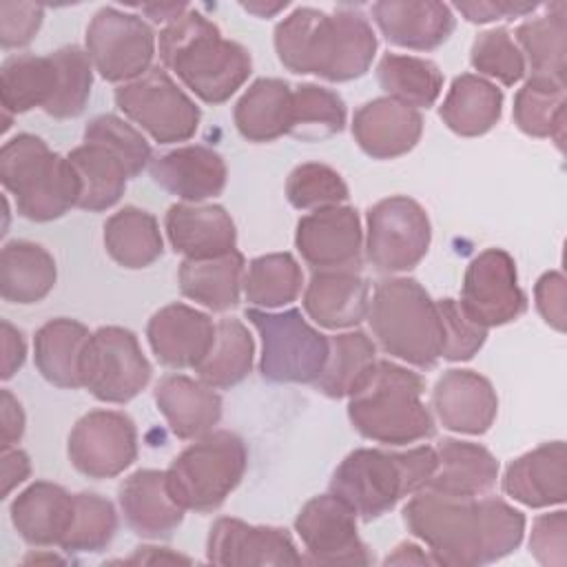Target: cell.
<instances>
[{"mask_svg":"<svg viewBox=\"0 0 567 567\" xmlns=\"http://www.w3.org/2000/svg\"><path fill=\"white\" fill-rule=\"evenodd\" d=\"M408 532L436 565L476 567L509 556L523 543L525 516L498 496H450L419 489L403 507Z\"/></svg>","mask_w":567,"mask_h":567,"instance_id":"6da1fadb","label":"cell"},{"mask_svg":"<svg viewBox=\"0 0 567 567\" xmlns=\"http://www.w3.org/2000/svg\"><path fill=\"white\" fill-rule=\"evenodd\" d=\"M275 51L279 62L297 75H317L328 82H350L368 73L377 35L359 9L326 13L297 7L275 27Z\"/></svg>","mask_w":567,"mask_h":567,"instance_id":"7a4b0ae2","label":"cell"},{"mask_svg":"<svg viewBox=\"0 0 567 567\" xmlns=\"http://www.w3.org/2000/svg\"><path fill=\"white\" fill-rule=\"evenodd\" d=\"M162 64L206 104H224L248 80L252 58L248 49L221 35L195 7L166 22L157 38Z\"/></svg>","mask_w":567,"mask_h":567,"instance_id":"3957f363","label":"cell"},{"mask_svg":"<svg viewBox=\"0 0 567 567\" xmlns=\"http://www.w3.org/2000/svg\"><path fill=\"white\" fill-rule=\"evenodd\" d=\"M436 465V450L430 445L403 452L359 447L337 465L328 487L357 518L370 523L394 509L401 498L427 487Z\"/></svg>","mask_w":567,"mask_h":567,"instance_id":"277c9868","label":"cell"},{"mask_svg":"<svg viewBox=\"0 0 567 567\" xmlns=\"http://www.w3.org/2000/svg\"><path fill=\"white\" fill-rule=\"evenodd\" d=\"M425 381L419 372L377 359L361 385L348 396V419L368 441L408 445L434 436V419L423 403Z\"/></svg>","mask_w":567,"mask_h":567,"instance_id":"5b68a950","label":"cell"},{"mask_svg":"<svg viewBox=\"0 0 567 567\" xmlns=\"http://www.w3.org/2000/svg\"><path fill=\"white\" fill-rule=\"evenodd\" d=\"M368 321L381 350L419 370H432L443 352L436 301L412 277H388L374 286Z\"/></svg>","mask_w":567,"mask_h":567,"instance_id":"8992f818","label":"cell"},{"mask_svg":"<svg viewBox=\"0 0 567 567\" xmlns=\"http://www.w3.org/2000/svg\"><path fill=\"white\" fill-rule=\"evenodd\" d=\"M0 182L24 219L53 221L78 208L80 179L69 157L53 153L38 135L20 133L2 144Z\"/></svg>","mask_w":567,"mask_h":567,"instance_id":"52a82bcc","label":"cell"},{"mask_svg":"<svg viewBox=\"0 0 567 567\" xmlns=\"http://www.w3.org/2000/svg\"><path fill=\"white\" fill-rule=\"evenodd\" d=\"M248 450L239 434L213 430L184 447L166 470L171 496L184 509L208 514L219 509L241 483Z\"/></svg>","mask_w":567,"mask_h":567,"instance_id":"ba28073f","label":"cell"},{"mask_svg":"<svg viewBox=\"0 0 567 567\" xmlns=\"http://www.w3.org/2000/svg\"><path fill=\"white\" fill-rule=\"evenodd\" d=\"M246 319L261 339L259 372L266 381L315 383L326 365L330 339L312 328L301 310L288 308L284 312H270L246 308Z\"/></svg>","mask_w":567,"mask_h":567,"instance_id":"9c48e42d","label":"cell"},{"mask_svg":"<svg viewBox=\"0 0 567 567\" xmlns=\"http://www.w3.org/2000/svg\"><path fill=\"white\" fill-rule=\"evenodd\" d=\"M115 104L157 144L190 140L202 120L199 106L159 66H151L142 78L120 84Z\"/></svg>","mask_w":567,"mask_h":567,"instance_id":"30bf717a","label":"cell"},{"mask_svg":"<svg viewBox=\"0 0 567 567\" xmlns=\"http://www.w3.org/2000/svg\"><path fill=\"white\" fill-rule=\"evenodd\" d=\"M365 257L379 272H408L427 255L432 224L425 208L408 197L392 195L368 208Z\"/></svg>","mask_w":567,"mask_h":567,"instance_id":"8fae6325","label":"cell"},{"mask_svg":"<svg viewBox=\"0 0 567 567\" xmlns=\"http://www.w3.org/2000/svg\"><path fill=\"white\" fill-rule=\"evenodd\" d=\"M153 365L135 332L122 326H102L91 332L82 357V388L102 403H128L151 381Z\"/></svg>","mask_w":567,"mask_h":567,"instance_id":"7c38bea8","label":"cell"},{"mask_svg":"<svg viewBox=\"0 0 567 567\" xmlns=\"http://www.w3.org/2000/svg\"><path fill=\"white\" fill-rule=\"evenodd\" d=\"M84 51L102 80L126 84L151 69L157 40L144 18L115 7H102L86 27Z\"/></svg>","mask_w":567,"mask_h":567,"instance_id":"4fadbf2b","label":"cell"},{"mask_svg":"<svg viewBox=\"0 0 567 567\" xmlns=\"http://www.w3.org/2000/svg\"><path fill=\"white\" fill-rule=\"evenodd\" d=\"M71 465L86 478H113L137 458V430L128 414L91 410L80 416L69 434Z\"/></svg>","mask_w":567,"mask_h":567,"instance_id":"5bb4252c","label":"cell"},{"mask_svg":"<svg viewBox=\"0 0 567 567\" xmlns=\"http://www.w3.org/2000/svg\"><path fill=\"white\" fill-rule=\"evenodd\" d=\"M306 563L370 565L374 558L357 529V514L334 494L312 496L295 518Z\"/></svg>","mask_w":567,"mask_h":567,"instance_id":"9a60e30c","label":"cell"},{"mask_svg":"<svg viewBox=\"0 0 567 567\" xmlns=\"http://www.w3.org/2000/svg\"><path fill=\"white\" fill-rule=\"evenodd\" d=\"M461 306L483 328L516 321L527 310V297L518 286L514 257L503 248L478 252L465 270Z\"/></svg>","mask_w":567,"mask_h":567,"instance_id":"2e32d148","label":"cell"},{"mask_svg":"<svg viewBox=\"0 0 567 567\" xmlns=\"http://www.w3.org/2000/svg\"><path fill=\"white\" fill-rule=\"evenodd\" d=\"M295 246L312 272L352 270L363 264V230L352 206H328L297 221Z\"/></svg>","mask_w":567,"mask_h":567,"instance_id":"e0dca14e","label":"cell"},{"mask_svg":"<svg viewBox=\"0 0 567 567\" xmlns=\"http://www.w3.org/2000/svg\"><path fill=\"white\" fill-rule=\"evenodd\" d=\"M206 560L219 567L306 563L288 529L250 525L230 516H221L213 523L206 540Z\"/></svg>","mask_w":567,"mask_h":567,"instance_id":"ac0fdd59","label":"cell"},{"mask_svg":"<svg viewBox=\"0 0 567 567\" xmlns=\"http://www.w3.org/2000/svg\"><path fill=\"white\" fill-rule=\"evenodd\" d=\"M217 323L186 303H168L159 308L146 326L148 346L155 359L175 370L197 368L215 343Z\"/></svg>","mask_w":567,"mask_h":567,"instance_id":"d6986e66","label":"cell"},{"mask_svg":"<svg viewBox=\"0 0 567 567\" xmlns=\"http://www.w3.org/2000/svg\"><path fill=\"white\" fill-rule=\"evenodd\" d=\"M432 408L450 432L478 436L492 427L498 414V396L483 374L454 368L445 370L434 383Z\"/></svg>","mask_w":567,"mask_h":567,"instance_id":"ffe728a7","label":"cell"},{"mask_svg":"<svg viewBox=\"0 0 567 567\" xmlns=\"http://www.w3.org/2000/svg\"><path fill=\"white\" fill-rule=\"evenodd\" d=\"M423 133V115L392 97H374L352 115V137L372 159H394L410 153Z\"/></svg>","mask_w":567,"mask_h":567,"instance_id":"44dd1931","label":"cell"},{"mask_svg":"<svg viewBox=\"0 0 567 567\" xmlns=\"http://www.w3.org/2000/svg\"><path fill=\"white\" fill-rule=\"evenodd\" d=\"M148 173L159 188L188 204L221 195L228 179L224 157L204 144L177 146L153 157Z\"/></svg>","mask_w":567,"mask_h":567,"instance_id":"7402d4cb","label":"cell"},{"mask_svg":"<svg viewBox=\"0 0 567 567\" xmlns=\"http://www.w3.org/2000/svg\"><path fill=\"white\" fill-rule=\"evenodd\" d=\"M503 492L534 509L563 505L567 498V447L565 441L540 443L512 458L503 474Z\"/></svg>","mask_w":567,"mask_h":567,"instance_id":"603a6c76","label":"cell"},{"mask_svg":"<svg viewBox=\"0 0 567 567\" xmlns=\"http://www.w3.org/2000/svg\"><path fill=\"white\" fill-rule=\"evenodd\" d=\"M164 228L171 248L186 259L221 257L237 246L235 221L219 204H173L166 210Z\"/></svg>","mask_w":567,"mask_h":567,"instance_id":"cb8c5ba5","label":"cell"},{"mask_svg":"<svg viewBox=\"0 0 567 567\" xmlns=\"http://www.w3.org/2000/svg\"><path fill=\"white\" fill-rule=\"evenodd\" d=\"M370 13L390 44L412 51L439 49L456 27L452 9L434 0H383L374 2Z\"/></svg>","mask_w":567,"mask_h":567,"instance_id":"d4e9b609","label":"cell"},{"mask_svg":"<svg viewBox=\"0 0 567 567\" xmlns=\"http://www.w3.org/2000/svg\"><path fill=\"white\" fill-rule=\"evenodd\" d=\"M117 503L133 534L151 540L168 538L184 520V507L171 496L166 472L135 470L117 487Z\"/></svg>","mask_w":567,"mask_h":567,"instance_id":"484cf974","label":"cell"},{"mask_svg":"<svg viewBox=\"0 0 567 567\" xmlns=\"http://www.w3.org/2000/svg\"><path fill=\"white\" fill-rule=\"evenodd\" d=\"M303 310L321 328H354L368 319L370 284L352 270L312 272L303 290Z\"/></svg>","mask_w":567,"mask_h":567,"instance_id":"4316f807","label":"cell"},{"mask_svg":"<svg viewBox=\"0 0 567 567\" xmlns=\"http://www.w3.org/2000/svg\"><path fill=\"white\" fill-rule=\"evenodd\" d=\"M153 396L168 430L182 441H195L213 432L221 419V396L202 379L166 374L155 385Z\"/></svg>","mask_w":567,"mask_h":567,"instance_id":"83f0119b","label":"cell"},{"mask_svg":"<svg viewBox=\"0 0 567 567\" xmlns=\"http://www.w3.org/2000/svg\"><path fill=\"white\" fill-rule=\"evenodd\" d=\"M75 512V494L51 481L24 487L9 507L11 523L31 547H53L66 536Z\"/></svg>","mask_w":567,"mask_h":567,"instance_id":"f1b7e54d","label":"cell"},{"mask_svg":"<svg viewBox=\"0 0 567 567\" xmlns=\"http://www.w3.org/2000/svg\"><path fill=\"white\" fill-rule=\"evenodd\" d=\"M436 450V472L427 483V489L450 496H483L498 478L496 456L472 441L443 439Z\"/></svg>","mask_w":567,"mask_h":567,"instance_id":"f546056e","label":"cell"},{"mask_svg":"<svg viewBox=\"0 0 567 567\" xmlns=\"http://www.w3.org/2000/svg\"><path fill=\"white\" fill-rule=\"evenodd\" d=\"M89 328L69 317L49 319L33 337V361L38 372L58 388H82V357L89 343Z\"/></svg>","mask_w":567,"mask_h":567,"instance_id":"4dcf8cb0","label":"cell"},{"mask_svg":"<svg viewBox=\"0 0 567 567\" xmlns=\"http://www.w3.org/2000/svg\"><path fill=\"white\" fill-rule=\"evenodd\" d=\"M503 113V91L476 75L461 73L452 80L443 104L439 106V117L443 124L461 137H478L489 133Z\"/></svg>","mask_w":567,"mask_h":567,"instance_id":"1f68e13d","label":"cell"},{"mask_svg":"<svg viewBox=\"0 0 567 567\" xmlns=\"http://www.w3.org/2000/svg\"><path fill=\"white\" fill-rule=\"evenodd\" d=\"M244 275L246 259L235 248L213 259H184L177 270V284L186 299L213 312H226L239 303Z\"/></svg>","mask_w":567,"mask_h":567,"instance_id":"d6a6232c","label":"cell"},{"mask_svg":"<svg viewBox=\"0 0 567 567\" xmlns=\"http://www.w3.org/2000/svg\"><path fill=\"white\" fill-rule=\"evenodd\" d=\"M55 279V259L44 246L27 239L4 244L0 252V295L4 301L38 303L53 290Z\"/></svg>","mask_w":567,"mask_h":567,"instance_id":"836d02e7","label":"cell"},{"mask_svg":"<svg viewBox=\"0 0 567 567\" xmlns=\"http://www.w3.org/2000/svg\"><path fill=\"white\" fill-rule=\"evenodd\" d=\"M292 86L281 78L255 80L237 100L233 120L248 142H272L290 131Z\"/></svg>","mask_w":567,"mask_h":567,"instance_id":"e575fe53","label":"cell"},{"mask_svg":"<svg viewBox=\"0 0 567 567\" xmlns=\"http://www.w3.org/2000/svg\"><path fill=\"white\" fill-rule=\"evenodd\" d=\"M66 157L80 179L78 208L102 213L122 199L131 171L117 153L100 142H84Z\"/></svg>","mask_w":567,"mask_h":567,"instance_id":"d590c367","label":"cell"},{"mask_svg":"<svg viewBox=\"0 0 567 567\" xmlns=\"http://www.w3.org/2000/svg\"><path fill=\"white\" fill-rule=\"evenodd\" d=\"M60 71L53 53H18L2 62L0 69V100L2 111L11 115L27 113L35 106L42 111L58 93Z\"/></svg>","mask_w":567,"mask_h":567,"instance_id":"8d00e7d4","label":"cell"},{"mask_svg":"<svg viewBox=\"0 0 567 567\" xmlns=\"http://www.w3.org/2000/svg\"><path fill=\"white\" fill-rule=\"evenodd\" d=\"M104 248L122 268L140 270L151 266L164 252L155 215L137 206L120 208L104 221Z\"/></svg>","mask_w":567,"mask_h":567,"instance_id":"74e56055","label":"cell"},{"mask_svg":"<svg viewBox=\"0 0 567 567\" xmlns=\"http://www.w3.org/2000/svg\"><path fill=\"white\" fill-rule=\"evenodd\" d=\"M565 82L529 75L514 95V124L529 137H549L563 151L567 122Z\"/></svg>","mask_w":567,"mask_h":567,"instance_id":"f35d334b","label":"cell"},{"mask_svg":"<svg viewBox=\"0 0 567 567\" xmlns=\"http://www.w3.org/2000/svg\"><path fill=\"white\" fill-rule=\"evenodd\" d=\"M512 38L518 44L532 75L565 82L567 22L563 2L551 4L545 16L518 24Z\"/></svg>","mask_w":567,"mask_h":567,"instance_id":"ab89813d","label":"cell"},{"mask_svg":"<svg viewBox=\"0 0 567 567\" xmlns=\"http://www.w3.org/2000/svg\"><path fill=\"white\" fill-rule=\"evenodd\" d=\"M377 363V343L361 330L330 337V352L315 388L328 399L350 396Z\"/></svg>","mask_w":567,"mask_h":567,"instance_id":"60d3db41","label":"cell"},{"mask_svg":"<svg viewBox=\"0 0 567 567\" xmlns=\"http://www.w3.org/2000/svg\"><path fill=\"white\" fill-rule=\"evenodd\" d=\"M377 80L388 97L416 111L434 106L443 91L441 69L416 55L385 53L377 64Z\"/></svg>","mask_w":567,"mask_h":567,"instance_id":"b9f144b4","label":"cell"},{"mask_svg":"<svg viewBox=\"0 0 567 567\" xmlns=\"http://www.w3.org/2000/svg\"><path fill=\"white\" fill-rule=\"evenodd\" d=\"M255 359V341L248 328L235 319L226 317L217 321L215 343L206 359L195 368L197 379L215 390H228L241 383L250 370Z\"/></svg>","mask_w":567,"mask_h":567,"instance_id":"7bdbcfd3","label":"cell"},{"mask_svg":"<svg viewBox=\"0 0 567 567\" xmlns=\"http://www.w3.org/2000/svg\"><path fill=\"white\" fill-rule=\"evenodd\" d=\"M303 286L299 261L290 252L259 255L248 264L244 275L246 301L261 310L284 308L292 303Z\"/></svg>","mask_w":567,"mask_h":567,"instance_id":"ee69618b","label":"cell"},{"mask_svg":"<svg viewBox=\"0 0 567 567\" xmlns=\"http://www.w3.org/2000/svg\"><path fill=\"white\" fill-rule=\"evenodd\" d=\"M343 126L346 102L337 91L312 82L292 89L288 135L301 142H319L341 133Z\"/></svg>","mask_w":567,"mask_h":567,"instance_id":"f6af8a7d","label":"cell"},{"mask_svg":"<svg viewBox=\"0 0 567 567\" xmlns=\"http://www.w3.org/2000/svg\"><path fill=\"white\" fill-rule=\"evenodd\" d=\"M117 532V512L109 498L95 492L75 494V512L60 547L66 554H97Z\"/></svg>","mask_w":567,"mask_h":567,"instance_id":"bcb514c9","label":"cell"},{"mask_svg":"<svg viewBox=\"0 0 567 567\" xmlns=\"http://www.w3.org/2000/svg\"><path fill=\"white\" fill-rule=\"evenodd\" d=\"M58 71H60V82H58V93L53 102L44 109L47 115L55 120H71L84 113L91 86H93V62L84 49L78 44H66L58 51H51Z\"/></svg>","mask_w":567,"mask_h":567,"instance_id":"7dc6e473","label":"cell"},{"mask_svg":"<svg viewBox=\"0 0 567 567\" xmlns=\"http://www.w3.org/2000/svg\"><path fill=\"white\" fill-rule=\"evenodd\" d=\"M286 197L297 210L341 206L348 199V184L332 166L306 162L290 171L286 179Z\"/></svg>","mask_w":567,"mask_h":567,"instance_id":"c3c4849f","label":"cell"},{"mask_svg":"<svg viewBox=\"0 0 567 567\" xmlns=\"http://www.w3.org/2000/svg\"><path fill=\"white\" fill-rule=\"evenodd\" d=\"M472 66L505 86H514L525 75V58L505 27L481 31L470 49Z\"/></svg>","mask_w":567,"mask_h":567,"instance_id":"681fc988","label":"cell"},{"mask_svg":"<svg viewBox=\"0 0 567 567\" xmlns=\"http://www.w3.org/2000/svg\"><path fill=\"white\" fill-rule=\"evenodd\" d=\"M84 142H100L117 153L126 162L131 177H137L153 159L151 144L146 142L142 131L113 113H102L93 117L84 126Z\"/></svg>","mask_w":567,"mask_h":567,"instance_id":"f907efd6","label":"cell"},{"mask_svg":"<svg viewBox=\"0 0 567 567\" xmlns=\"http://www.w3.org/2000/svg\"><path fill=\"white\" fill-rule=\"evenodd\" d=\"M439 315L443 326V352L441 357L447 361H470L485 343L487 328L476 323L461 301L456 299H439Z\"/></svg>","mask_w":567,"mask_h":567,"instance_id":"816d5d0a","label":"cell"},{"mask_svg":"<svg viewBox=\"0 0 567 567\" xmlns=\"http://www.w3.org/2000/svg\"><path fill=\"white\" fill-rule=\"evenodd\" d=\"M529 554L545 567L567 565V514L556 509L551 514H540L529 534Z\"/></svg>","mask_w":567,"mask_h":567,"instance_id":"f5cc1de1","label":"cell"},{"mask_svg":"<svg viewBox=\"0 0 567 567\" xmlns=\"http://www.w3.org/2000/svg\"><path fill=\"white\" fill-rule=\"evenodd\" d=\"M44 7L35 2H0L2 49L27 47L42 27Z\"/></svg>","mask_w":567,"mask_h":567,"instance_id":"db71d44e","label":"cell"},{"mask_svg":"<svg viewBox=\"0 0 567 567\" xmlns=\"http://www.w3.org/2000/svg\"><path fill=\"white\" fill-rule=\"evenodd\" d=\"M534 299H536V310L545 319V323L551 326L554 330L563 332L565 319H567L565 277L558 270H549V272L540 275V279L534 286Z\"/></svg>","mask_w":567,"mask_h":567,"instance_id":"11a10c76","label":"cell"},{"mask_svg":"<svg viewBox=\"0 0 567 567\" xmlns=\"http://www.w3.org/2000/svg\"><path fill=\"white\" fill-rule=\"evenodd\" d=\"M538 4L534 2H454V9L474 24H485L492 20H514L532 13Z\"/></svg>","mask_w":567,"mask_h":567,"instance_id":"9f6ffc18","label":"cell"},{"mask_svg":"<svg viewBox=\"0 0 567 567\" xmlns=\"http://www.w3.org/2000/svg\"><path fill=\"white\" fill-rule=\"evenodd\" d=\"M2 328V381H9L27 359V341L24 334L11 326L7 319L0 321Z\"/></svg>","mask_w":567,"mask_h":567,"instance_id":"6f0895ef","label":"cell"},{"mask_svg":"<svg viewBox=\"0 0 567 567\" xmlns=\"http://www.w3.org/2000/svg\"><path fill=\"white\" fill-rule=\"evenodd\" d=\"M0 423H2V447L16 445L24 434V410L20 401L7 390H0Z\"/></svg>","mask_w":567,"mask_h":567,"instance_id":"680465c9","label":"cell"},{"mask_svg":"<svg viewBox=\"0 0 567 567\" xmlns=\"http://www.w3.org/2000/svg\"><path fill=\"white\" fill-rule=\"evenodd\" d=\"M2 498H7L31 474L29 454L16 445L2 447Z\"/></svg>","mask_w":567,"mask_h":567,"instance_id":"91938a15","label":"cell"},{"mask_svg":"<svg viewBox=\"0 0 567 567\" xmlns=\"http://www.w3.org/2000/svg\"><path fill=\"white\" fill-rule=\"evenodd\" d=\"M122 565H157V563H190V558L171 551L168 547H153V545H144L137 547L133 556L120 560Z\"/></svg>","mask_w":567,"mask_h":567,"instance_id":"94428289","label":"cell"},{"mask_svg":"<svg viewBox=\"0 0 567 567\" xmlns=\"http://www.w3.org/2000/svg\"><path fill=\"white\" fill-rule=\"evenodd\" d=\"M383 565H436L430 554H425L414 543H401L394 547L392 554L385 556Z\"/></svg>","mask_w":567,"mask_h":567,"instance_id":"6125c7cd","label":"cell"},{"mask_svg":"<svg viewBox=\"0 0 567 567\" xmlns=\"http://www.w3.org/2000/svg\"><path fill=\"white\" fill-rule=\"evenodd\" d=\"M188 7H190V4H142L140 11L146 13L153 22L166 24V22H171L173 18L182 16Z\"/></svg>","mask_w":567,"mask_h":567,"instance_id":"be15d7a7","label":"cell"},{"mask_svg":"<svg viewBox=\"0 0 567 567\" xmlns=\"http://www.w3.org/2000/svg\"><path fill=\"white\" fill-rule=\"evenodd\" d=\"M248 13H255L259 18H270L275 13H279L281 9L288 7V2H275V4H264V2H244L241 4Z\"/></svg>","mask_w":567,"mask_h":567,"instance_id":"e7e4bbea","label":"cell"},{"mask_svg":"<svg viewBox=\"0 0 567 567\" xmlns=\"http://www.w3.org/2000/svg\"><path fill=\"white\" fill-rule=\"evenodd\" d=\"M27 560H35V563H38V560H42V558H38V556H33V558H27ZM44 560H55V563H62V560H60V558H58V556H47V558H44Z\"/></svg>","mask_w":567,"mask_h":567,"instance_id":"03108f58","label":"cell"}]
</instances>
